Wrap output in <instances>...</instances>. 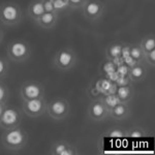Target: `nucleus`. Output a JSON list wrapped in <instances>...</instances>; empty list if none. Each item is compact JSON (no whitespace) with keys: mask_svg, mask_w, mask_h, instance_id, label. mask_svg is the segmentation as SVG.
Here are the masks:
<instances>
[{"mask_svg":"<svg viewBox=\"0 0 155 155\" xmlns=\"http://www.w3.org/2000/svg\"><path fill=\"white\" fill-rule=\"evenodd\" d=\"M127 137H131V139H143L147 137V132L145 129L141 126H136L130 130H127Z\"/></svg>","mask_w":155,"mask_h":155,"instance_id":"obj_21","label":"nucleus"},{"mask_svg":"<svg viewBox=\"0 0 155 155\" xmlns=\"http://www.w3.org/2000/svg\"><path fill=\"white\" fill-rule=\"evenodd\" d=\"M7 59L16 63H23L31 56V47L25 39L17 38L8 42L6 47Z\"/></svg>","mask_w":155,"mask_h":155,"instance_id":"obj_2","label":"nucleus"},{"mask_svg":"<svg viewBox=\"0 0 155 155\" xmlns=\"http://www.w3.org/2000/svg\"><path fill=\"white\" fill-rule=\"evenodd\" d=\"M131 109L128 102H118L110 109V117L117 121H123L130 117Z\"/></svg>","mask_w":155,"mask_h":155,"instance_id":"obj_12","label":"nucleus"},{"mask_svg":"<svg viewBox=\"0 0 155 155\" xmlns=\"http://www.w3.org/2000/svg\"><path fill=\"white\" fill-rule=\"evenodd\" d=\"M143 61L146 62L149 66L154 67L155 66V50H152L150 52L144 53Z\"/></svg>","mask_w":155,"mask_h":155,"instance_id":"obj_25","label":"nucleus"},{"mask_svg":"<svg viewBox=\"0 0 155 155\" xmlns=\"http://www.w3.org/2000/svg\"><path fill=\"white\" fill-rule=\"evenodd\" d=\"M8 61L3 57H0V81L6 77L7 72H8Z\"/></svg>","mask_w":155,"mask_h":155,"instance_id":"obj_24","label":"nucleus"},{"mask_svg":"<svg viewBox=\"0 0 155 155\" xmlns=\"http://www.w3.org/2000/svg\"><path fill=\"white\" fill-rule=\"evenodd\" d=\"M9 97V89L5 83L0 81V104H7Z\"/></svg>","mask_w":155,"mask_h":155,"instance_id":"obj_23","label":"nucleus"},{"mask_svg":"<svg viewBox=\"0 0 155 155\" xmlns=\"http://www.w3.org/2000/svg\"><path fill=\"white\" fill-rule=\"evenodd\" d=\"M116 96L120 102H128L134 96V89L130 85H121L117 89Z\"/></svg>","mask_w":155,"mask_h":155,"instance_id":"obj_17","label":"nucleus"},{"mask_svg":"<svg viewBox=\"0 0 155 155\" xmlns=\"http://www.w3.org/2000/svg\"><path fill=\"white\" fill-rule=\"evenodd\" d=\"M104 134L107 137H110V139H123V137H127V130L116 126L107 130Z\"/></svg>","mask_w":155,"mask_h":155,"instance_id":"obj_19","label":"nucleus"},{"mask_svg":"<svg viewBox=\"0 0 155 155\" xmlns=\"http://www.w3.org/2000/svg\"><path fill=\"white\" fill-rule=\"evenodd\" d=\"M81 9L85 19L90 22H97L106 12V4L101 0H86Z\"/></svg>","mask_w":155,"mask_h":155,"instance_id":"obj_6","label":"nucleus"},{"mask_svg":"<svg viewBox=\"0 0 155 155\" xmlns=\"http://www.w3.org/2000/svg\"><path fill=\"white\" fill-rule=\"evenodd\" d=\"M86 0H68L69 8L71 9H81L82 5Z\"/></svg>","mask_w":155,"mask_h":155,"instance_id":"obj_26","label":"nucleus"},{"mask_svg":"<svg viewBox=\"0 0 155 155\" xmlns=\"http://www.w3.org/2000/svg\"><path fill=\"white\" fill-rule=\"evenodd\" d=\"M28 134L21 126L4 129V132L0 137L2 146L9 151H19L25 148L28 143Z\"/></svg>","mask_w":155,"mask_h":155,"instance_id":"obj_1","label":"nucleus"},{"mask_svg":"<svg viewBox=\"0 0 155 155\" xmlns=\"http://www.w3.org/2000/svg\"><path fill=\"white\" fill-rule=\"evenodd\" d=\"M147 77V68L142 62H137L128 71V78L132 82H142Z\"/></svg>","mask_w":155,"mask_h":155,"instance_id":"obj_14","label":"nucleus"},{"mask_svg":"<svg viewBox=\"0 0 155 155\" xmlns=\"http://www.w3.org/2000/svg\"><path fill=\"white\" fill-rule=\"evenodd\" d=\"M4 39V31L2 30V28L0 27V45L2 44V41H3Z\"/></svg>","mask_w":155,"mask_h":155,"instance_id":"obj_28","label":"nucleus"},{"mask_svg":"<svg viewBox=\"0 0 155 155\" xmlns=\"http://www.w3.org/2000/svg\"><path fill=\"white\" fill-rule=\"evenodd\" d=\"M45 12L44 4H42V0H32L28 5V9H27V14L28 17L34 22L38 19Z\"/></svg>","mask_w":155,"mask_h":155,"instance_id":"obj_16","label":"nucleus"},{"mask_svg":"<svg viewBox=\"0 0 155 155\" xmlns=\"http://www.w3.org/2000/svg\"><path fill=\"white\" fill-rule=\"evenodd\" d=\"M123 48L124 44L121 41H112L110 42L106 48V57L110 61H114L117 58H119L121 56V54L123 53Z\"/></svg>","mask_w":155,"mask_h":155,"instance_id":"obj_15","label":"nucleus"},{"mask_svg":"<svg viewBox=\"0 0 155 155\" xmlns=\"http://www.w3.org/2000/svg\"><path fill=\"white\" fill-rule=\"evenodd\" d=\"M78 63V55L72 48L65 47L56 52L53 58V65L61 71H68Z\"/></svg>","mask_w":155,"mask_h":155,"instance_id":"obj_4","label":"nucleus"},{"mask_svg":"<svg viewBox=\"0 0 155 155\" xmlns=\"http://www.w3.org/2000/svg\"><path fill=\"white\" fill-rule=\"evenodd\" d=\"M87 114L89 118L93 121L101 122L110 117V107L104 104L101 98L93 99L88 106Z\"/></svg>","mask_w":155,"mask_h":155,"instance_id":"obj_10","label":"nucleus"},{"mask_svg":"<svg viewBox=\"0 0 155 155\" xmlns=\"http://www.w3.org/2000/svg\"><path fill=\"white\" fill-rule=\"evenodd\" d=\"M47 99L46 97L22 101V110L30 118H36L46 113Z\"/></svg>","mask_w":155,"mask_h":155,"instance_id":"obj_9","label":"nucleus"},{"mask_svg":"<svg viewBox=\"0 0 155 155\" xmlns=\"http://www.w3.org/2000/svg\"><path fill=\"white\" fill-rule=\"evenodd\" d=\"M139 46L142 49L143 53H147V52H150L152 50H155V35L153 33L145 35L141 39Z\"/></svg>","mask_w":155,"mask_h":155,"instance_id":"obj_18","label":"nucleus"},{"mask_svg":"<svg viewBox=\"0 0 155 155\" xmlns=\"http://www.w3.org/2000/svg\"><path fill=\"white\" fill-rule=\"evenodd\" d=\"M22 123V114L17 107H4L3 113L0 117V127L3 129H11L18 127Z\"/></svg>","mask_w":155,"mask_h":155,"instance_id":"obj_8","label":"nucleus"},{"mask_svg":"<svg viewBox=\"0 0 155 155\" xmlns=\"http://www.w3.org/2000/svg\"><path fill=\"white\" fill-rule=\"evenodd\" d=\"M129 54H130L131 58L134 60H136L137 62H142L143 61V57H144V53L142 51V49L140 48V46H132L130 51H129Z\"/></svg>","mask_w":155,"mask_h":155,"instance_id":"obj_22","label":"nucleus"},{"mask_svg":"<svg viewBox=\"0 0 155 155\" xmlns=\"http://www.w3.org/2000/svg\"><path fill=\"white\" fill-rule=\"evenodd\" d=\"M52 4H53L54 11L57 14H61L69 9L68 0H51Z\"/></svg>","mask_w":155,"mask_h":155,"instance_id":"obj_20","label":"nucleus"},{"mask_svg":"<svg viewBox=\"0 0 155 155\" xmlns=\"http://www.w3.org/2000/svg\"><path fill=\"white\" fill-rule=\"evenodd\" d=\"M46 113L54 120H64L71 114V104L66 98L56 97L47 101Z\"/></svg>","mask_w":155,"mask_h":155,"instance_id":"obj_5","label":"nucleus"},{"mask_svg":"<svg viewBox=\"0 0 155 155\" xmlns=\"http://www.w3.org/2000/svg\"><path fill=\"white\" fill-rule=\"evenodd\" d=\"M58 17L59 15L55 12H45L41 17H38V19L35 21L37 26L41 27L42 29L50 30L56 27L57 23H58Z\"/></svg>","mask_w":155,"mask_h":155,"instance_id":"obj_13","label":"nucleus"},{"mask_svg":"<svg viewBox=\"0 0 155 155\" xmlns=\"http://www.w3.org/2000/svg\"><path fill=\"white\" fill-rule=\"evenodd\" d=\"M45 94H46V89H45L44 84H41V82L25 81L21 85L20 96L22 101L45 97Z\"/></svg>","mask_w":155,"mask_h":155,"instance_id":"obj_7","label":"nucleus"},{"mask_svg":"<svg viewBox=\"0 0 155 155\" xmlns=\"http://www.w3.org/2000/svg\"><path fill=\"white\" fill-rule=\"evenodd\" d=\"M42 4H44V9L45 12H55L53 4H52L51 0H42Z\"/></svg>","mask_w":155,"mask_h":155,"instance_id":"obj_27","label":"nucleus"},{"mask_svg":"<svg viewBox=\"0 0 155 155\" xmlns=\"http://www.w3.org/2000/svg\"><path fill=\"white\" fill-rule=\"evenodd\" d=\"M5 107H6V104H0V117H1L2 113H3V110Z\"/></svg>","mask_w":155,"mask_h":155,"instance_id":"obj_29","label":"nucleus"},{"mask_svg":"<svg viewBox=\"0 0 155 155\" xmlns=\"http://www.w3.org/2000/svg\"><path fill=\"white\" fill-rule=\"evenodd\" d=\"M23 12L18 3L5 1L0 4V23L4 26H15L22 21Z\"/></svg>","mask_w":155,"mask_h":155,"instance_id":"obj_3","label":"nucleus"},{"mask_svg":"<svg viewBox=\"0 0 155 155\" xmlns=\"http://www.w3.org/2000/svg\"><path fill=\"white\" fill-rule=\"evenodd\" d=\"M50 154L52 155H78L79 151L66 140H56L51 144Z\"/></svg>","mask_w":155,"mask_h":155,"instance_id":"obj_11","label":"nucleus"}]
</instances>
